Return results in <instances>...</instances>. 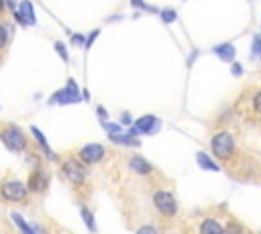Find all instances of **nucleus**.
Returning a JSON list of instances; mask_svg holds the SVG:
<instances>
[{
	"mask_svg": "<svg viewBox=\"0 0 261 234\" xmlns=\"http://www.w3.org/2000/svg\"><path fill=\"white\" fill-rule=\"evenodd\" d=\"M128 167H130V171L137 173V175H151V173H153V165H151L147 159L139 157V155H133V157L128 159Z\"/></svg>",
	"mask_w": 261,
	"mask_h": 234,
	"instance_id": "11",
	"label": "nucleus"
},
{
	"mask_svg": "<svg viewBox=\"0 0 261 234\" xmlns=\"http://www.w3.org/2000/svg\"><path fill=\"white\" fill-rule=\"evenodd\" d=\"M102 128H104L110 136H112V134H120V132H124V130H122V124H114V122H106V120L102 122Z\"/></svg>",
	"mask_w": 261,
	"mask_h": 234,
	"instance_id": "19",
	"label": "nucleus"
},
{
	"mask_svg": "<svg viewBox=\"0 0 261 234\" xmlns=\"http://www.w3.org/2000/svg\"><path fill=\"white\" fill-rule=\"evenodd\" d=\"M224 234H243V226L237 222H228L224 228Z\"/></svg>",
	"mask_w": 261,
	"mask_h": 234,
	"instance_id": "21",
	"label": "nucleus"
},
{
	"mask_svg": "<svg viewBox=\"0 0 261 234\" xmlns=\"http://www.w3.org/2000/svg\"><path fill=\"white\" fill-rule=\"evenodd\" d=\"M82 218H84V224H86V228L90 230V232H96V222H94V214L88 210V208H82Z\"/></svg>",
	"mask_w": 261,
	"mask_h": 234,
	"instance_id": "18",
	"label": "nucleus"
},
{
	"mask_svg": "<svg viewBox=\"0 0 261 234\" xmlns=\"http://www.w3.org/2000/svg\"><path fill=\"white\" fill-rule=\"evenodd\" d=\"M27 193H29L27 183H22L18 179H4L0 183V197L4 201H14V203L22 201L27 197Z\"/></svg>",
	"mask_w": 261,
	"mask_h": 234,
	"instance_id": "3",
	"label": "nucleus"
},
{
	"mask_svg": "<svg viewBox=\"0 0 261 234\" xmlns=\"http://www.w3.org/2000/svg\"><path fill=\"white\" fill-rule=\"evenodd\" d=\"M137 234H159V232H157V228H153V226H141V228L137 230Z\"/></svg>",
	"mask_w": 261,
	"mask_h": 234,
	"instance_id": "24",
	"label": "nucleus"
},
{
	"mask_svg": "<svg viewBox=\"0 0 261 234\" xmlns=\"http://www.w3.org/2000/svg\"><path fill=\"white\" fill-rule=\"evenodd\" d=\"M61 173H63L65 179H67L69 183H73V185H82V183L86 181V177H88V171H86L84 163H82L80 159H73V157L63 161Z\"/></svg>",
	"mask_w": 261,
	"mask_h": 234,
	"instance_id": "5",
	"label": "nucleus"
},
{
	"mask_svg": "<svg viewBox=\"0 0 261 234\" xmlns=\"http://www.w3.org/2000/svg\"><path fill=\"white\" fill-rule=\"evenodd\" d=\"M96 37H98V31H94V33L86 39V49H90V47H92V43H94V39H96Z\"/></svg>",
	"mask_w": 261,
	"mask_h": 234,
	"instance_id": "27",
	"label": "nucleus"
},
{
	"mask_svg": "<svg viewBox=\"0 0 261 234\" xmlns=\"http://www.w3.org/2000/svg\"><path fill=\"white\" fill-rule=\"evenodd\" d=\"M120 120H122V122H124V124H133V120H130V116H128V114H126V112H124V114H122V116H120Z\"/></svg>",
	"mask_w": 261,
	"mask_h": 234,
	"instance_id": "31",
	"label": "nucleus"
},
{
	"mask_svg": "<svg viewBox=\"0 0 261 234\" xmlns=\"http://www.w3.org/2000/svg\"><path fill=\"white\" fill-rule=\"evenodd\" d=\"M71 41H73L75 45H82V43H84V37H82V35H73V37H71Z\"/></svg>",
	"mask_w": 261,
	"mask_h": 234,
	"instance_id": "30",
	"label": "nucleus"
},
{
	"mask_svg": "<svg viewBox=\"0 0 261 234\" xmlns=\"http://www.w3.org/2000/svg\"><path fill=\"white\" fill-rule=\"evenodd\" d=\"M14 18H16L20 24H24V26H33V24L37 22V18H35V10H33V4H31L29 0L18 2V6H16V10H14Z\"/></svg>",
	"mask_w": 261,
	"mask_h": 234,
	"instance_id": "9",
	"label": "nucleus"
},
{
	"mask_svg": "<svg viewBox=\"0 0 261 234\" xmlns=\"http://www.w3.org/2000/svg\"><path fill=\"white\" fill-rule=\"evenodd\" d=\"M196 161H198V165H200V169H204V171H218V165L204 153V151H200V153H196Z\"/></svg>",
	"mask_w": 261,
	"mask_h": 234,
	"instance_id": "17",
	"label": "nucleus"
},
{
	"mask_svg": "<svg viewBox=\"0 0 261 234\" xmlns=\"http://www.w3.org/2000/svg\"><path fill=\"white\" fill-rule=\"evenodd\" d=\"M175 18H177V12H175L173 8H163V10H161V20H163L165 24L173 22Z\"/></svg>",
	"mask_w": 261,
	"mask_h": 234,
	"instance_id": "20",
	"label": "nucleus"
},
{
	"mask_svg": "<svg viewBox=\"0 0 261 234\" xmlns=\"http://www.w3.org/2000/svg\"><path fill=\"white\" fill-rule=\"evenodd\" d=\"M10 218H12V222L16 224V228L20 230V234H45V228H41L39 224H35V226H31L18 212H12L10 214Z\"/></svg>",
	"mask_w": 261,
	"mask_h": 234,
	"instance_id": "10",
	"label": "nucleus"
},
{
	"mask_svg": "<svg viewBox=\"0 0 261 234\" xmlns=\"http://www.w3.org/2000/svg\"><path fill=\"white\" fill-rule=\"evenodd\" d=\"M255 110L261 114V92H257V96H255Z\"/></svg>",
	"mask_w": 261,
	"mask_h": 234,
	"instance_id": "28",
	"label": "nucleus"
},
{
	"mask_svg": "<svg viewBox=\"0 0 261 234\" xmlns=\"http://www.w3.org/2000/svg\"><path fill=\"white\" fill-rule=\"evenodd\" d=\"M110 140H112L114 144H124V147H139V144H141L139 136H133V134H128V132L112 134V136H110Z\"/></svg>",
	"mask_w": 261,
	"mask_h": 234,
	"instance_id": "14",
	"label": "nucleus"
},
{
	"mask_svg": "<svg viewBox=\"0 0 261 234\" xmlns=\"http://www.w3.org/2000/svg\"><path fill=\"white\" fill-rule=\"evenodd\" d=\"M31 134H33V136L37 138V144H39V147H43V151L47 153V159L55 161L57 157H55V153H53V151L49 149V144H47V138H45V134H43V132H41V130H39L37 126H31Z\"/></svg>",
	"mask_w": 261,
	"mask_h": 234,
	"instance_id": "15",
	"label": "nucleus"
},
{
	"mask_svg": "<svg viewBox=\"0 0 261 234\" xmlns=\"http://www.w3.org/2000/svg\"><path fill=\"white\" fill-rule=\"evenodd\" d=\"M6 39H8V28H6V24L0 22V49L6 45Z\"/></svg>",
	"mask_w": 261,
	"mask_h": 234,
	"instance_id": "22",
	"label": "nucleus"
},
{
	"mask_svg": "<svg viewBox=\"0 0 261 234\" xmlns=\"http://www.w3.org/2000/svg\"><path fill=\"white\" fill-rule=\"evenodd\" d=\"M55 51L61 55V59H63V61H67V51H65V47H63V43H61V41H57V43H55Z\"/></svg>",
	"mask_w": 261,
	"mask_h": 234,
	"instance_id": "23",
	"label": "nucleus"
},
{
	"mask_svg": "<svg viewBox=\"0 0 261 234\" xmlns=\"http://www.w3.org/2000/svg\"><path fill=\"white\" fill-rule=\"evenodd\" d=\"M130 4H133L135 8H145V10H153V8H149V6H147V4L143 2V0H133Z\"/></svg>",
	"mask_w": 261,
	"mask_h": 234,
	"instance_id": "26",
	"label": "nucleus"
},
{
	"mask_svg": "<svg viewBox=\"0 0 261 234\" xmlns=\"http://www.w3.org/2000/svg\"><path fill=\"white\" fill-rule=\"evenodd\" d=\"M4 10V0H0V12Z\"/></svg>",
	"mask_w": 261,
	"mask_h": 234,
	"instance_id": "32",
	"label": "nucleus"
},
{
	"mask_svg": "<svg viewBox=\"0 0 261 234\" xmlns=\"http://www.w3.org/2000/svg\"><path fill=\"white\" fill-rule=\"evenodd\" d=\"M210 151L216 159L220 161H228L232 155H234V136L226 130H220L212 136L210 140Z\"/></svg>",
	"mask_w": 261,
	"mask_h": 234,
	"instance_id": "1",
	"label": "nucleus"
},
{
	"mask_svg": "<svg viewBox=\"0 0 261 234\" xmlns=\"http://www.w3.org/2000/svg\"><path fill=\"white\" fill-rule=\"evenodd\" d=\"M153 206L165 218H171V216L177 214V199H175V195L171 191H165V189L155 191L153 193Z\"/></svg>",
	"mask_w": 261,
	"mask_h": 234,
	"instance_id": "4",
	"label": "nucleus"
},
{
	"mask_svg": "<svg viewBox=\"0 0 261 234\" xmlns=\"http://www.w3.org/2000/svg\"><path fill=\"white\" fill-rule=\"evenodd\" d=\"M214 53H216L222 61H226V63H230V61L234 59V47H232L230 43H220V45H216V47H214Z\"/></svg>",
	"mask_w": 261,
	"mask_h": 234,
	"instance_id": "16",
	"label": "nucleus"
},
{
	"mask_svg": "<svg viewBox=\"0 0 261 234\" xmlns=\"http://www.w3.org/2000/svg\"><path fill=\"white\" fill-rule=\"evenodd\" d=\"M77 157H80V161L84 165H96L106 157V149L102 144H98V142H88V144H84L80 149Z\"/></svg>",
	"mask_w": 261,
	"mask_h": 234,
	"instance_id": "7",
	"label": "nucleus"
},
{
	"mask_svg": "<svg viewBox=\"0 0 261 234\" xmlns=\"http://www.w3.org/2000/svg\"><path fill=\"white\" fill-rule=\"evenodd\" d=\"M73 102H80V90H77L73 79H69L63 90L55 92L49 98V104H73Z\"/></svg>",
	"mask_w": 261,
	"mask_h": 234,
	"instance_id": "8",
	"label": "nucleus"
},
{
	"mask_svg": "<svg viewBox=\"0 0 261 234\" xmlns=\"http://www.w3.org/2000/svg\"><path fill=\"white\" fill-rule=\"evenodd\" d=\"M232 73H234V75H241V73H243V67H241L239 63H232Z\"/></svg>",
	"mask_w": 261,
	"mask_h": 234,
	"instance_id": "29",
	"label": "nucleus"
},
{
	"mask_svg": "<svg viewBox=\"0 0 261 234\" xmlns=\"http://www.w3.org/2000/svg\"><path fill=\"white\" fill-rule=\"evenodd\" d=\"M261 53V37H255L253 39V55H259Z\"/></svg>",
	"mask_w": 261,
	"mask_h": 234,
	"instance_id": "25",
	"label": "nucleus"
},
{
	"mask_svg": "<svg viewBox=\"0 0 261 234\" xmlns=\"http://www.w3.org/2000/svg\"><path fill=\"white\" fill-rule=\"evenodd\" d=\"M198 234H224V226L216 218H204L198 226Z\"/></svg>",
	"mask_w": 261,
	"mask_h": 234,
	"instance_id": "12",
	"label": "nucleus"
},
{
	"mask_svg": "<svg viewBox=\"0 0 261 234\" xmlns=\"http://www.w3.org/2000/svg\"><path fill=\"white\" fill-rule=\"evenodd\" d=\"M159 124H161L159 118L147 114V116H141L139 120L133 122V126L128 128V134H133V136H139V134H153V132L159 130Z\"/></svg>",
	"mask_w": 261,
	"mask_h": 234,
	"instance_id": "6",
	"label": "nucleus"
},
{
	"mask_svg": "<svg viewBox=\"0 0 261 234\" xmlns=\"http://www.w3.org/2000/svg\"><path fill=\"white\" fill-rule=\"evenodd\" d=\"M47 173L45 171H33L31 173V177H29V183H27V187H29V191H43L45 187H47Z\"/></svg>",
	"mask_w": 261,
	"mask_h": 234,
	"instance_id": "13",
	"label": "nucleus"
},
{
	"mask_svg": "<svg viewBox=\"0 0 261 234\" xmlns=\"http://www.w3.org/2000/svg\"><path fill=\"white\" fill-rule=\"evenodd\" d=\"M0 140H2V144H4L8 151H12V153H22V151L27 149V136H24V132H22L16 124H10V126L2 128Z\"/></svg>",
	"mask_w": 261,
	"mask_h": 234,
	"instance_id": "2",
	"label": "nucleus"
}]
</instances>
